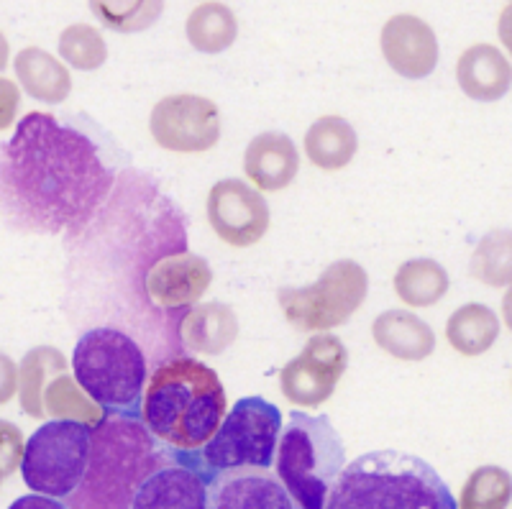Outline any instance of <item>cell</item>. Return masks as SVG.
Segmentation results:
<instances>
[{"mask_svg": "<svg viewBox=\"0 0 512 509\" xmlns=\"http://www.w3.org/2000/svg\"><path fill=\"white\" fill-rule=\"evenodd\" d=\"M8 509H70V507H67V502H59V499L54 497H44V494H26V497H18Z\"/></svg>", "mask_w": 512, "mask_h": 509, "instance_id": "cell-30", "label": "cell"}, {"mask_svg": "<svg viewBox=\"0 0 512 509\" xmlns=\"http://www.w3.org/2000/svg\"><path fill=\"white\" fill-rule=\"evenodd\" d=\"M346 364H349V353L341 338L331 333H318L282 369L280 389L285 400L292 405L320 407L336 392Z\"/></svg>", "mask_w": 512, "mask_h": 509, "instance_id": "cell-11", "label": "cell"}, {"mask_svg": "<svg viewBox=\"0 0 512 509\" xmlns=\"http://www.w3.org/2000/svg\"><path fill=\"white\" fill-rule=\"evenodd\" d=\"M59 54L75 70L93 72L103 67V62L108 59V47L95 26L72 24L59 36Z\"/></svg>", "mask_w": 512, "mask_h": 509, "instance_id": "cell-29", "label": "cell"}, {"mask_svg": "<svg viewBox=\"0 0 512 509\" xmlns=\"http://www.w3.org/2000/svg\"><path fill=\"white\" fill-rule=\"evenodd\" d=\"M497 336H500V320L487 305L479 302L459 307L446 323V338L451 348L472 359L489 351Z\"/></svg>", "mask_w": 512, "mask_h": 509, "instance_id": "cell-23", "label": "cell"}, {"mask_svg": "<svg viewBox=\"0 0 512 509\" xmlns=\"http://www.w3.org/2000/svg\"><path fill=\"white\" fill-rule=\"evenodd\" d=\"M208 486L210 509H295L280 476L264 469L228 471Z\"/></svg>", "mask_w": 512, "mask_h": 509, "instance_id": "cell-15", "label": "cell"}, {"mask_svg": "<svg viewBox=\"0 0 512 509\" xmlns=\"http://www.w3.org/2000/svg\"><path fill=\"white\" fill-rule=\"evenodd\" d=\"M395 292L405 305L431 307L446 297L448 274L433 259H410L397 269Z\"/></svg>", "mask_w": 512, "mask_h": 509, "instance_id": "cell-25", "label": "cell"}, {"mask_svg": "<svg viewBox=\"0 0 512 509\" xmlns=\"http://www.w3.org/2000/svg\"><path fill=\"white\" fill-rule=\"evenodd\" d=\"M72 369L75 382L103 415L141 417L149 371L139 343L123 330L82 333L72 353Z\"/></svg>", "mask_w": 512, "mask_h": 509, "instance_id": "cell-5", "label": "cell"}, {"mask_svg": "<svg viewBox=\"0 0 512 509\" xmlns=\"http://www.w3.org/2000/svg\"><path fill=\"white\" fill-rule=\"evenodd\" d=\"M469 272L489 287L512 284V231H492L479 241Z\"/></svg>", "mask_w": 512, "mask_h": 509, "instance_id": "cell-27", "label": "cell"}, {"mask_svg": "<svg viewBox=\"0 0 512 509\" xmlns=\"http://www.w3.org/2000/svg\"><path fill=\"white\" fill-rule=\"evenodd\" d=\"M90 11L105 29L116 34H139L157 24L164 0H90Z\"/></svg>", "mask_w": 512, "mask_h": 509, "instance_id": "cell-26", "label": "cell"}, {"mask_svg": "<svg viewBox=\"0 0 512 509\" xmlns=\"http://www.w3.org/2000/svg\"><path fill=\"white\" fill-rule=\"evenodd\" d=\"M16 75L21 87L31 98L41 100V103H62L67 95L72 93V77L57 57L39 47L21 49L16 54Z\"/></svg>", "mask_w": 512, "mask_h": 509, "instance_id": "cell-21", "label": "cell"}, {"mask_svg": "<svg viewBox=\"0 0 512 509\" xmlns=\"http://www.w3.org/2000/svg\"><path fill=\"white\" fill-rule=\"evenodd\" d=\"M172 461L177 453L141 417L103 415L93 425L88 474L64 502L70 509H134L141 484Z\"/></svg>", "mask_w": 512, "mask_h": 509, "instance_id": "cell-3", "label": "cell"}, {"mask_svg": "<svg viewBox=\"0 0 512 509\" xmlns=\"http://www.w3.org/2000/svg\"><path fill=\"white\" fill-rule=\"evenodd\" d=\"M280 438V410L262 397H244L228 410L218 433L203 448L177 453V461L192 466L208 484L228 471H269L277 461Z\"/></svg>", "mask_w": 512, "mask_h": 509, "instance_id": "cell-7", "label": "cell"}, {"mask_svg": "<svg viewBox=\"0 0 512 509\" xmlns=\"http://www.w3.org/2000/svg\"><path fill=\"white\" fill-rule=\"evenodd\" d=\"M297 169H300V154L290 136L267 131L246 146L244 172L259 190H285L297 177Z\"/></svg>", "mask_w": 512, "mask_h": 509, "instance_id": "cell-17", "label": "cell"}, {"mask_svg": "<svg viewBox=\"0 0 512 509\" xmlns=\"http://www.w3.org/2000/svg\"><path fill=\"white\" fill-rule=\"evenodd\" d=\"M210 282H213V272L208 261L180 251V254L154 261V267L144 277V292L162 310H180L198 302Z\"/></svg>", "mask_w": 512, "mask_h": 509, "instance_id": "cell-14", "label": "cell"}, {"mask_svg": "<svg viewBox=\"0 0 512 509\" xmlns=\"http://www.w3.org/2000/svg\"><path fill=\"white\" fill-rule=\"evenodd\" d=\"M356 149H359V139H356L354 126L341 116L318 118L305 134V154L323 172H338L349 167L351 159L356 157Z\"/></svg>", "mask_w": 512, "mask_h": 509, "instance_id": "cell-22", "label": "cell"}, {"mask_svg": "<svg viewBox=\"0 0 512 509\" xmlns=\"http://www.w3.org/2000/svg\"><path fill=\"white\" fill-rule=\"evenodd\" d=\"M502 315H505L507 328L512 330V287H510V290H507V295L502 297Z\"/></svg>", "mask_w": 512, "mask_h": 509, "instance_id": "cell-32", "label": "cell"}, {"mask_svg": "<svg viewBox=\"0 0 512 509\" xmlns=\"http://www.w3.org/2000/svg\"><path fill=\"white\" fill-rule=\"evenodd\" d=\"M328 509H459V504L428 461L400 451H372L338 476Z\"/></svg>", "mask_w": 512, "mask_h": 509, "instance_id": "cell-4", "label": "cell"}, {"mask_svg": "<svg viewBox=\"0 0 512 509\" xmlns=\"http://www.w3.org/2000/svg\"><path fill=\"white\" fill-rule=\"evenodd\" d=\"M510 502L512 476L500 466H482L466 479L459 509H507Z\"/></svg>", "mask_w": 512, "mask_h": 509, "instance_id": "cell-28", "label": "cell"}, {"mask_svg": "<svg viewBox=\"0 0 512 509\" xmlns=\"http://www.w3.org/2000/svg\"><path fill=\"white\" fill-rule=\"evenodd\" d=\"M369 292L367 272L356 261H336L310 287H282L277 292L287 323L305 333L344 325L364 305Z\"/></svg>", "mask_w": 512, "mask_h": 509, "instance_id": "cell-9", "label": "cell"}, {"mask_svg": "<svg viewBox=\"0 0 512 509\" xmlns=\"http://www.w3.org/2000/svg\"><path fill=\"white\" fill-rule=\"evenodd\" d=\"M180 338L190 351L216 356L239 338V320L228 305L205 302L182 318Z\"/></svg>", "mask_w": 512, "mask_h": 509, "instance_id": "cell-20", "label": "cell"}, {"mask_svg": "<svg viewBox=\"0 0 512 509\" xmlns=\"http://www.w3.org/2000/svg\"><path fill=\"white\" fill-rule=\"evenodd\" d=\"M187 41L203 54H221L239 36V21L223 3H203L187 16Z\"/></svg>", "mask_w": 512, "mask_h": 509, "instance_id": "cell-24", "label": "cell"}, {"mask_svg": "<svg viewBox=\"0 0 512 509\" xmlns=\"http://www.w3.org/2000/svg\"><path fill=\"white\" fill-rule=\"evenodd\" d=\"M456 77L469 98L492 103L510 90L512 67L505 54L492 44H474L459 57Z\"/></svg>", "mask_w": 512, "mask_h": 509, "instance_id": "cell-18", "label": "cell"}, {"mask_svg": "<svg viewBox=\"0 0 512 509\" xmlns=\"http://www.w3.org/2000/svg\"><path fill=\"white\" fill-rule=\"evenodd\" d=\"M134 509H210V486L192 466L172 461L141 484Z\"/></svg>", "mask_w": 512, "mask_h": 509, "instance_id": "cell-16", "label": "cell"}, {"mask_svg": "<svg viewBox=\"0 0 512 509\" xmlns=\"http://www.w3.org/2000/svg\"><path fill=\"white\" fill-rule=\"evenodd\" d=\"M116 185L105 149L80 123L29 113L0 157V195L11 226L26 233H80Z\"/></svg>", "mask_w": 512, "mask_h": 509, "instance_id": "cell-1", "label": "cell"}, {"mask_svg": "<svg viewBox=\"0 0 512 509\" xmlns=\"http://www.w3.org/2000/svg\"><path fill=\"white\" fill-rule=\"evenodd\" d=\"M210 228L233 249H249L269 231V205L244 180H221L208 192Z\"/></svg>", "mask_w": 512, "mask_h": 509, "instance_id": "cell-12", "label": "cell"}, {"mask_svg": "<svg viewBox=\"0 0 512 509\" xmlns=\"http://www.w3.org/2000/svg\"><path fill=\"white\" fill-rule=\"evenodd\" d=\"M344 469L346 448L331 420L308 412H290L274 471L295 509H328L333 486Z\"/></svg>", "mask_w": 512, "mask_h": 509, "instance_id": "cell-6", "label": "cell"}, {"mask_svg": "<svg viewBox=\"0 0 512 509\" xmlns=\"http://www.w3.org/2000/svg\"><path fill=\"white\" fill-rule=\"evenodd\" d=\"M382 57L390 70L408 80H423L438 64L436 31L413 13H397L382 26Z\"/></svg>", "mask_w": 512, "mask_h": 509, "instance_id": "cell-13", "label": "cell"}, {"mask_svg": "<svg viewBox=\"0 0 512 509\" xmlns=\"http://www.w3.org/2000/svg\"><path fill=\"white\" fill-rule=\"evenodd\" d=\"M93 425L82 420H49L24 446L21 476L31 492L70 499L88 474Z\"/></svg>", "mask_w": 512, "mask_h": 509, "instance_id": "cell-8", "label": "cell"}, {"mask_svg": "<svg viewBox=\"0 0 512 509\" xmlns=\"http://www.w3.org/2000/svg\"><path fill=\"white\" fill-rule=\"evenodd\" d=\"M372 336L384 353L400 361H423L436 351V333L408 310H387L372 325Z\"/></svg>", "mask_w": 512, "mask_h": 509, "instance_id": "cell-19", "label": "cell"}, {"mask_svg": "<svg viewBox=\"0 0 512 509\" xmlns=\"http://www.w3.org/2000/svg\"><path fill=\"white\" fill-rule=\"evenodd\" d=\"M226 389L203 361L175 356L157 366L146 384L141 420L175 453L198 451L226 420Z\"/></svg>", "mask_w": 512, "mask_h": 509, "instance_id": "cell-2", "label": "cell"}, {"mask_svg": "<svg viewBox=\"0 0 512 509\" xmlns=\"http://www.w3.org/2000/svg\"><path fill=\"white\" fill-rule=\"evenodd\" d=\"M149 131L162 149L175 154H203L221 139V113L203 95H167L149 118Z\"/></svg>", "mask_w": 512, "mask_h": 509, "instance_id": "cell-10", "label": "cell"}, {"mask_svg": "<svg viewBox=\"0 0 512 509\" xmlns=\"http://www.w3.org/2000/svg\"><path fill=\"white\" fill-rule=\"evenodd\" d=\"M497 31H500V39L507 49L512 52V3L502 11L500 24H497Z\"/></svg>", "mask_w": 512, "mask_h": 509, "instance_id": "cell-31", "label": "cell"}]
</instances>
